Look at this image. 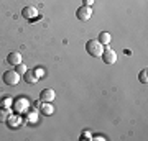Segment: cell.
<instances>
[{
  "label": "cell",
  "mask_w": 148,
  "mask_h": 141,
  "mask_svg": "<svg viewBox=\"0 0 148 141\" xmlns=\"http://www.w3.org/2000/svg\"><path fill=\"white\" fill-rule=\"evenodd\" d=\"M3 82L7 84V85H16V84L20 82V74L16 72V71H13V69H10V71H5L3 72Z\"/></svg>",
  "instance_id": "cell-2"
},
{
  "label": "cell",
  "mask_w": 148,
  "mask_h": 141,
  "mask_svg": "<svg viewBox=\"0 0 148 141\" xmlns=\"http://www.w3.org/2000/svg\"><path fill=\"white\" fill-rule=\"evenodd\" d=\"M76 16H77L81 21H87L90 16H92V8H90V7H86V5L79 7L77 12H76Z\"/></svg>",
  "instance_id": "cell-3"
},
{
  "label": "cell",
  "mask_w": 148,
  "mask_h": 141,
  "mask_svg": "<svg viewBox=\"0 0 148 141\" xmlns=\"http://www.w3.org/2000/svg\"><path fill=\"white\" fill-rule=\"evenodd\" d=\"M82 2H84V5H86V7H90L92 3H94V0H82Z\"/></svg>",
  "instance_id": "cell-15"
},
{
  "label": "cell",
  "mask_w": 148,
  "mask_h": 141,
  "mask_svg": "<svg viewBox=\"0 0 148 141\" xmlns=\"http://www.w3.org/2000/svg\"><path fill=\"white\" fill-rule=\"evenodd\" d=\"M54 97H56V94H54L53 89H45V90H41V95H40V99H41L43 102H49V104L54 100Z\"/></svg>",
  "instance_id": "cell-8"
},
{
  "label": "cell",
  "mask_w": 148,
  "mask_h": 141,
  "mask_svg": "<svg viewBox=\"0 0 148 141\" xmlns=\"http://www.w3.org/2000/svg\"><path fill=\"white\" fill-rule=\"evenodd\" d=\"M138 80H140V82H143V84H147V69H143L142 72H140V76H138Z\"/></svg>",
  "instance_id": "cell-12"
},
{
  "label": "cell",
  "mask_w": 148,
  "mask_h": 141,
  "mask_svg": "<svg viewBox=\"0 0 148 141\" xmlns=\"http://www.w3.org/2000/svg\"><path fill=\"white\" fill-rule=\"evenodd\" d=\"M7 63L10 66H16V64H21V52L18 51H13L7 56Z\"/></svg>",
  "instance_id": "cell-6"
},
{
  "label": "cell",
  "mask_w": 148,
  "mask_h": 141,
  "mask_svg": "<svg viewBox=\"0 0 148 141\" xmlns=\"http://www.w3.org/2000/svg\"><path fill=\"white\" fill-rule=\"evenodd\" d=\"M10 118V108H0V121H8Z\"/></svg>",
  "instance_id": "cell-11"
},
{
  "label": "cell",
  "mask_w": 148,
  "mask_h": 141,
  "mask_svg": "<svg viewBox=\"0 0 148 141\" xmlns=\"http://www.w3.org/2000/svg\"><path fill=\"white\" fill-rule=\"evenodd\" d=\"M86 51L89 52L90 56L99 58V56H102V52H104V44L99 43V40H89V41L86 43Z\"/></svg>",
  "instance_id": "cell-1"
},
{
  "label": "cell",
  "mask_w": 148,
  "mask_h": 141,
  "mask_svg": "<svg viewBox=\"0 0 148 141\" xmlns=\"http://www.w3.org/2000/svg\"><path fill=\"white\" fill-rule=\"evenodd\" d=\"M38 108H40V112H41L43 115H51L54 112L53 105H49V102H38Z\"/></svg>",
  "instance_id": "cell-7"
},
{
  "label": "cell",
  "mask_w": 148,
  "mask_h": 141,
  "mask_svg": "<svg viewBox=\"0 0 148 141\" xmlns=\"http://www.w3.org/2000/svg\"><path fill=\"white\" fill-rule=\"evenodd\" d=\"M102 61L106 64H115V61H117V52L115 51H112L110 48H107V49H104V52H102Z\"/></svg>",
  "instance_id": "cell-4"
},
{
  "label": "cell",
  "mask_w": 148,
  "mask_h": 141,
  "mask_svg": "<svg viewBox=\"0 0 148 141\" xmlns=\"http://www.w3.org/2000/svg\"><path fill=\"white\" fill-rule=\"evenodd\" d=\"M21 15L25 16V18H28V20H36V18H38V10H36V7H32V5L25 7V8L21 10Z\"/></svg>",
  "instance_id": "cell-5"
},
{
  "label": "cell",
  "mask_w": 148,
  "mask_h": 141,
  "mask_svg": "<svg viewBox=\"0 0 148 141\" xmlns=\"http://www.w3.org/2000/svg\"><path fill=\"white\" fill-rule=\"evenodd\" d=\"M112 40H110V33H107V31H102L101 35H99V43H102V44H109Z\"/></svg>",
  "instance_id": "cell-10"
},
{
  "label": "cell",
  "mask_w": 148,
  "mask_h": 141,
  "mask_svg": "<svg viewBox=\"0 0 148 141\" xmlns=\"http://www.w3.org/2000/svg\"><path fill=\"white\" fill-rule=\"evenodd\" d=\"M23 79H25L28 84H36V82H38L36 72H35V71H28V69H27V72L23 74Z\"/></svg>",
  "instance_id": "cell-9"
},
{
  "label": "cell",
  "mask_w": 148,
  "mask_h": 141,
  "mask_svg": "<svg viewBox=\"0 0 148 141\" xmlns=\"http://www.w3.org/2000/svg\"><path fill=\"white\" fill-rule=\"evenodd\" d=\"M81 138H82V140H86V138H92V133H90V131H84V133L81 135Z\"/></svg>",
  "instance_id": "cell-14"
},
{
  "label": "cell",
  "mask_w": 148,
  "mask_h": 141,
  "mask_svg": "<svg viewBox=\"0 0 148 141\" xmlns=\"http://www.w3.org/2000/svg\"><path fill=\"white\" fill-rule=\"evenodd\" d=\"M15 71L21 76V74H25V72H27V67H25V66H21V64H16V69H15Z\"/></svg>",
  "instance_id": "cell-13"
}]
</instances>
